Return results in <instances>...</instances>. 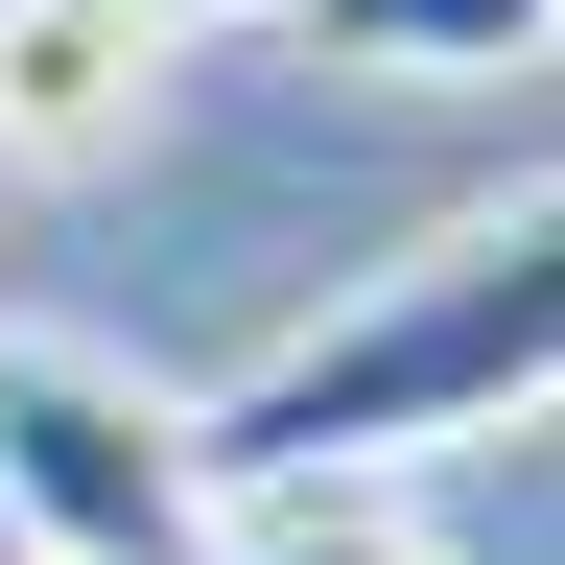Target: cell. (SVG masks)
<instances>
[{"label": "cell", "mask_w": 565, "mask_h": 565, "mask_svg": "<svg viewBox=\"0 0 565 565\" xmlns=\"http://www.w3.org/2000/svg\"><path fill=\"white\" fill-rule=\"evenodd\" d=\"M565 0H330V47L353 71H424V95H519Z\"/></svg>", "instance_id": "cell-4"}, {"label": "cell", "mask_w": 565, "mask_h": 565, "mask_svg": "<svg viewBox=\"0 0 565 565\" xmlns=\"http://www.w3.org/2000/svg\"><path fill=\"white\" fill-rule=\"evenodd\" d=\"M0 565H24V542H0Z\"/></svg>", "instance_id": "cell-7"}, {"label": "cell", "mask_w": 565, "mask_h": 565, "mask_svg": "<svg viewBox=\"0 0 565 565\" xmlns=\"http://www.w3.org/2000/svg\"><path fill=\"white\" fill-rule=\"evenodd\" d=\"M212 565H448V542H424L401 494H236V542H212Z\"/></svg>", "instance_id": "cell-5"}, {"label": "cell", "mask_w": 565, "mask_h": 565, "mask_svg": "<svg viewBox=\"0 0 565 565\" xmlns=\"http://www.w3.org/2000/svg\"><path fill=\"white\" fill-rule=\"evenodd\" d=\"M565 377V212H448L424 259H377L353 307H307L259 353L236 401H189L212 494H377L401 448H494V424H542Z\"/></svg>", "instance_id": "cell-1"}, {"label": "cell", "mask_w": 565, "mask_h": 565, "mask_svg": "<svg viewBox=\"0 0 565 565\" xmlns=\"http://www.w3.org/2000/svg\"><path fill=\"white\" fill-rule=\"evenodd\" d=\"M118 24H141V47H189V24H236V0H118Z\"/></svg>", "instance_id": "cell-6"}, {"label": "cell", "mask_w": 565, "mask_h": 565, "mask_svg": "<svg viewBox=\"0 0 565 565\" xmlns=\"http://www.w3.org/2000/svg\"><path fill=\"white\" fill-rule=\"evenodd\" d=\"M141 95H166V47H141L118 0H0V166L24 189H95L141 141Z\"/></svg>", "instance_id": "cell-3"}, {"label": "cell", "mask_w": 565, "mask_h": 565, "mask_svg": "<svg viewBox=\"0 0 565 565\" xmlns=\"http://www.w3.org/2000/svg\"><path fill=\"white\" fill-rule=\"evenodd\" d=\"M0 542L24 565H212L236 494H212L166 377H118L71 330H0Z\"/></svg>", "instance_id": "cell-2"}]
</instances>
